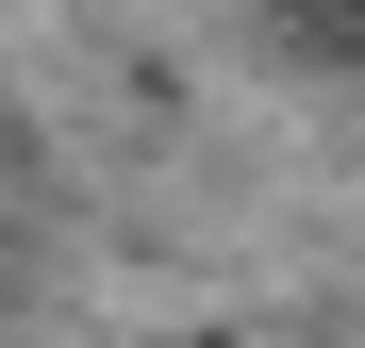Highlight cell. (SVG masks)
<instances>
[{
    "instance_id": "cell-1",
    "label": "cell",
    "mask_w": 365,
    "mask_h": 348,
    "mask_svg": "<svg viewBox=\"0 0 365 348\" xmlns=\"http://www.w3.org/2000/svg\"><path fill=\"white\" fill-rule=\"evenodd\" d=\"M282 17H299V33H316V50H332V67H365V0H282Z\"/></svg>"
}]
</instances>
